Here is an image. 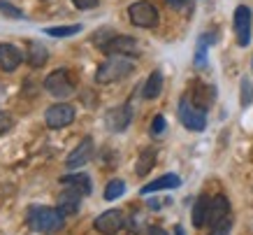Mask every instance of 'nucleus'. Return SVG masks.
<instances>
[{
    "label": "nucleus",
    "instance_id": "obj_1",
    "mask_svg": "<svg viewBox=\"0 0 253 235\" xmlns=\"http://www.w3.org/2000/svg\"><path fill=\"white\" fill-rule=\"evenodd\" d=\"M26 221L35 233L54 235L65 226V217L58 207H46V205H31L26 212Z\"/></svg>",
    "mask_w": 253,
    "mask_h": 235
},
{
    "label": "nucleus",
    "instance_id": "obj_2",
    "mask_svg": "<svg viewBox=\"0 0 253 235\" xmlns=\"http://www.w3.org/2000/svg\"><path fill=\"white\" fill-rule=\"evenodd\" d=\"M135 65L128 56H116V54H109L105 61L98 65L95 70V82L98 84H114V82H121L126 77L130 75Z\"/></svg>",
    "mask_w": 253,
    "mask_h": 235
},
{
    "label": "nucleus",
    "instance_id": "obj_3",
    "mask_svg": "<svg viewBox=\"0 0 253 235\" xmlns=\"http://www.w3.org/2000/svg\"><path fill=\"white\" fill-rule=\"evenodd\" d=\"M176 114H179V121L184 123V128L193 130V133H202V130L207 128V114L202 112L200 107L193 105V100L188 93L179 98Z\"/></svg>",
    "mask_w": 253,
    "mask_h": 235
},
{
    "label": "nucleus",
    "instance_id": "obj_4",
    "mask_svg": "<svg viewBox=\"0 0 253 235\" xmlns=\"http://www.w3.org/2000/svg\"><path fill=\"white\" fill-rule=\"evenodd\" d=\"M128 19L137 28H156L161 21V14L151 0H137L128 7Z\"/></svg>",
    "mask_w": 253,
    "mask_h": 235
},
{
    "label": "nucleus",
    "instance_id": "obj_5",
    "mask_svg": "<svg viewBox=\"0 0 253 235\" xmlns=\"http://www.w3.org/2000/svg\"><path fill=\"white\" fill-rule=\"evenodd\" d=\"M44 89L46 93H51L54 98H68V96H72L75 93V82L70 79V72L65 68L61 70H54L51 75L44 79Z\"/></svg>",
    "mask_w": 253,
    "mask_h": 235
},
{
    "label": "nucleus",
    "instance_id": "obj_6",
    "mask_svg": "<svg viewBox=\"0 0 253 235\" xmlns=\"http://www.w3.org/2000/svg\"><path fill=\"white\" fill-rule=\"evenodd\" d=\"M75 117H77V112H75V107L72 105H68V103H56V105L46 107L44 123L51 130H58V128L70 126V123L75 121Z\"/></svg>",
    "mask_w": 253,
    "mask_h": 235
},
{
    "label": "nucleus",
    "instance_id": "obj_7",
    "mask_svg": "<svg viewBox=\"0 0 253 235\" xmlns=\"http://www.w3.org/2000/svg\"><path fill=\"white\" fill-rule=\"evenodd\" d=\"M232 26H235V35H237L239 47H249L251 42V26H253V12L246 5H239L232 16Z\"/></svg>",
    "mask_w": 253,
    "mask_h": 235
},
{
    "label": "nucleus",
    "instance_id": "obj_8",
    "mask_svg": "<svg viewBox=\"0 0 253 235\" xmlns=\"http://www.w3.org/2000/svg\"><path fill=\"white\" fill-rule=\"evenodd\" d=\"M123 226H126V219H123L121 210H107V212L98 214L93 221V228L102 235H116Z\"/></svg>",
    "mask_w": 253,
    "mask_h": 235
},
{
    "label": "nucleus",
    "instance_id": "obj_9",
    "mask_svg": "<svg viewBox=\"0 0 253 235\" xmlns=\"http://www.w3.org/2000/svg\"><path fill=\"white\" fill-rule=\"evenodd\" d=\"M102 52L107 54H116V56H137L139 54V42L130 35H114L107 45L102 47Z\"/></svg>",
    "mask_w": 253,
    "mask_h": 235
},
{
    "label": "nucleus",
    "instance_id": "obj_10",
    "mask_svg": "<svg viewBox=\"0 0 253 235\" xmlns=\"http://www.w3.org/2000/svg\"><path fill=\"white\" fill-rule=\"evenodd\" d=\"M93 159V137L86 135L82 142L68 154V159H65V168L68 170H77V168L86 166L88 161Z\"/></svg>",
    "mask_w": 253,
    "mask_h": 235
},
{
    "label": "nucleus",
    "instance_id": "obj_11",
    "mask_svg": "<svg viewBox=\"0 0 253 235\" xmlns=\"http://www.w3.org/2000/svg\"><path fill=\"white\" fill-rule=\"evenodd\" d=\"M132 121V107L130 105H119L112 107L107 114H105V123L112 133H123V130L130 126Z\"/></svg>",
    "mask_w": 253,
    "mask_h": 235
},
{
    "label": "nucleus",
    "instance_id": "obj_12",
    "mask_svg": "<svg viewBox=\"0 0 253 235\" xmlns=\"http://www.w3.org/2000/svg\"><path fill=\"white\" fill-rule=\"evenodd\" d=\"M82 198H84V193H79L77 189L63 186V191L58 193V210L63 212V217H72V214H77L79 207H82Z\"/></svg>",
    "mask_w": 253,
    "mask_h": 235
},
{
    "label": "nucleus",
    "instance_id": "obj_13",
    "mask_svg": "<svg viewBox=\"0 0 253 235\" xmlns=\"http://www.w3.org/2000/svg\"><path fill=\"white\" fill-rule=\"evenodd\" d=\"M230 217V200L225 196L209 198V210H207V226H216L223 219Z\"/></svg>",
    "mask_w": 253,
    "mask_h": 235
},
{
    "label": "nucleus",
    "instance_id": "obj_14",
    "mask_svg": "<svg viewBox=\"0 0 253 235\" xmlns=\"http://www.w3.org/2000/svg\"><path fill=\"white\" fill-rule=\"evenodd\" d=\"M23 61V54L19 47L9 45V42H2L0 45V68L5 70V72H14Z\"/></svg>",
    "mask_w": 253,
    "mask_h": 235
},
{
    "label": "nucleus",
    "instance_id": "obj_15",
    "mask_svg": "<svg viewBox=\"0 0 253 235\" xmlns=\"http://www.w3.org/2000/svg\"><path fill=\"white\" fill-rule=\"evenodd\" d=\"M188 96H191L193 105L200 107L202 112H207L209 105H211V103H214V98H216V91H214V86H207V84L195 82V84H193V91L188 93Z\"/></svg>",
    "mask_w": 253,
    "mask_h": 235
},
{
    "label": "nucleus",
    "instance_id": "obj_16",
    "mask_svg": "<svg viewBox=\"0 0 253 235\" xmlns=\"http://www.w3.org/2000/svg\"><path fill=\"white\" fill-rule=\"evenodd\" d=\"M181 186V177L174 173H168V175H161L158 179H154V182L144 184L142 189H139V193L142 196H149V193H156V191H163V189H179Z\"/></svg>",
    "mask_w": 253,
    "mask_h": 235
},
{
    "label": "nucleus",
    "instance_id": "obj_17",
    "mask_svg": "<svg viewBox=\"0 0 253 235\" xmlns=\"http://www.w3.org/2000/svg\"><path fill=\"white\" fill-rule=\"evenodd\" d=\"M61 182V186H70V189H77L79 193H84V196H88L93 191L91 186V177L84 173H72V175H65V177H61L58 179Z\"/></svg>",
    "mask_w": 253,
    "mask_h": 235
},
{
    "label": "nucleus",
    "instance_id": "obj_18",
    "mask_svg": "<svg viewBox=\"0 0 253 235\" xmlns=\"http://www.w3.org/2000/svg\"><path fill=\"white\" fill-rule=\"evenodd\" d=\"M163 82H165V79H163V72L161 70H154L151 75L146 77L144 86H142V96H144L146 100H156L163 91Z\"/></svg>",
    "mask_w": 253,
    "mask_h": 235
},
{
    "label": "nucleus",
    "instance_id": "obj_19",
    "mask_svg": "<svg viewBox=\"0 0 253 235\" xmlns=\"http://www.w3.org/2000/svg\"><path fill=\"white\" fill-rule=\"evenodd\" d=\"M28 65L31 68H42L46 61H49V49H46L44 45H40V42H35V40H31L28 42Z\"/></svg>",
    "mask_w": 253,
    "mask_h": 235
},
{
    "label": "nucleus",
    "instance_id": "obj_20",
    "mask_svg": "<svg viewBox=\"0 0 253 235\" xmlns=\"http://www.w3.org/2000/svg\"><path fill=\"white\" fill-rule=\"evenodd\" d=\"M207 210H209V198L202 193V196H198V200L193 203V212H191V219H193V226L195 228H202L207 224Z\"/></svg>",
    "mask_w": 253,
    "mask_h": 235
},
{
    "label": "nucleus",
    "instance_id": "obj_21",
    "mask_svg": "<svg viewBox=\"0 0 253 235\" xmlns=\"http://www.w3.org/2000/svg\"><path fill=\"white\" fill-rule=\"evenodd\" d=\"M156 159H158V152H156L154 147H149V149H144V152L139 154L137 166H135V173H137L139 177H146V175L151 173V168L156 166Z\"/></svg>",
    "mask_w": 253,
    "mask_h": 235
},
{
    "label": "nucleus",
    "instance_id": "obj_22",
    "mask_svg": "<svg viewBox=\"0 0 253 235\" xmlns=\"http://www.w3.org/2000/svg\"><path fill=\"white\" fill-rule=\"evenodd\" d=\"M214 42H216V35H211V33L200 35L198 47H195V59H193L195 65H205V63H207V49H209V45H214Z\"/></svg>",
    "mask_w": 253,
    "mask_h": 235
},
{
    "label": "nucleus",
    "instance_id": "obj_23",
    "mask_svg": "<svg viewBox=\"0 0 253 235\" xmlns=\"http://www.w3.org/2000/svg\"><path fill=\"white\" fill-rule=\"evenodd\" d=\"M82 23H72V26H49V28H44L42 33H46V35H51V38H72V35H77V33H82Z\"/></svg>",
    "mask_w": 253,
    "mask_h": 235
},
{
    "label": "nucleus",
    "instance_id": "obj_24",
    "mask_svg": "<svg viewBox=\"0 0 253 235\" xmlns=\"http://www.w3.org/2000/svg\"><path fill=\"white\" fill-rule=\"evenodd\" d=\"M126 193V182L123 179H109L105 186V200H116Z\"/></svg>",
    "mask_w": 253,
    "mask_h": 235
},
{
    "label": "nucleus",
    "instance_id": "obj_25",
    "mask_svg": "<svg viewBox=\"0 0 253 235\" xmlns=\"http://www.w3.org/2000/svg\"><path fill=\"white\" fill-rule=\"evenodd\" d=\"M0 12L7 16V19H16V21H19V19H26V14H23L19 7H14L9 0H0Z\"/></svg>",
    "mask_w": 253,
    "mask_h": 235
},
{
    "label": "nucleus",
    "instance_id": "obj_26",
    "mask_svg": "<svg viewBox=\"0 0 253 235\" xmlns=\"http://www.w3.org/2000/svg\"><path fill=\"white\" fill-rule=\"evenodd\" d=\"M114 35H116L114 31H109V28H102V31H98L95 35H93V45L102 49V47L107 45V42H109L112 38H114Z\"/></svg>",
    "mask_w": 253,
    "mask_h": 235
},
{
    "label": "nucleus",
    "instance_id": "obj_27",
    "mask_svg": "<svg viewBox=\"0 0 253 235\" xmlns=\"http://www.w3.org/2000/svg\"><path fill=\"white\" fill-rule=\"evenodd\" d=\"M232 228V214L228 217V219H223L221 224H216V226H211V233L209 235H228Z\"/></svg>",
    "mask_w": 253,
    "mask_h": 235
},
{
    "label": "nucleus",
    "instance_id": "obj_28",
    "mask_svg": "<svg viewBox=\"0 0 253 235\" xmlns=\"http://www.w3.org/2000/svg\"><path fill=\"white\" fill-rule=\"evenodd\" d=\"M253 98V89H251V82H249V77L242 79V107H249Z\"/></svg>",
    "mask_w": 253,
    "mask_h": 235
},
{
    "label": "nucleus",
    "instance_id": "obj_29",
    "mask_svg": "<svg viewBox=\"0 0 253 235\" xmlns=\"http://www.w3.org/2000/svg\"><path fill=\"white\" fill-rule=\"evenodd\" d=\"M163 130H165V117L156 114L154 121H151V135H163Z\"/></svg>",
    "mask_w": 253,
    "mask_h": 235
},
{
    "label": "nucleus",
    "instance_id": "obj_30",
    "mask_svg": "<svg viewBox=\"0 0 253 235\" xmlns=\"http://www.w3.org/2000/svg\"><path fill=\"white\" fill-rule=\"evenodd\" d=\"M14 126V121H12V117H9L7 112H0V135L2 133H7L9 128Z\"/></svg>",
    "mask_w": 253,
    "mask_h": 235
},
{
    "label": "nucleus",
    "instance_id": "obj_31",
    "mask_svg": "<svg viewBox=\"0 0 253 235\" xmlns=\"http://www.w3.org/2000/svg\"><path fill=\"white\" fill-rule=\"evenodd\" d=\"M70 2H72V5H75L77 9H93L100 2V0H70Z\"/></svg>",
    "mask_w": 253,
    "mask_h": 235
},
{
    "label": "nucleus",
    "instance_id": "obj_32",
    "mask_svg": "<svg viewBox=\"0 0 253 235\" xmlns=\"http://www.w3.org/2000/svg\"><path fill=\"white\" fill-rule=\"evenodd\" d=\"M165 2H168L169 9H184L188 0H165Z\"/></svg>",
    "mask_w": 253,
    "mask_h": 235
},
{
    "label": "nucleus",
    "instance_id": "obj_33",
    "mask_svg": "<svg viewBox=\"0 0 253 235\" xmlns=\"http://www.w3.org/2000/svg\"><path fill=\"white\" fill-rule=\"evenodd\" d=\"M146 233H149V235H168V233H165V231H163L161 226H151V228H149V231H146Z\"/></svg>",
    "mask_w": 253,
    "mask_h": 235
},
{
    "label": "nucleus",
    "instance_id": "obj_34",
    "mask_svg": "<svg viewBox=\"0 0 253 235\" xmlns=\"http://www.w3.org/2000/svg\"><path fill=\"white\" fill-rule=\"evenodd\" d=\"M174 235H186L184 226H176V228H174Z\"/></svg>",
    "mask_w": 253,
    "mask_h": 235
},
{
    "label": "nucleus",
    "instance_id": "obj_35",
    "mask_svg": "<svg viewBox=\"0 0 253 235\" xmlns=\"http://www.w3.org/2000/svg\"><path fill=\"white\" fill-rule=\"evenodd\" d=\"M2 96H5V86L0 84V100H2Z\"/></svg>",
    "mask_w": 253,
    "mask_h": 235
}]
</instances>
